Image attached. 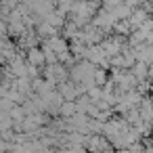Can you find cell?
<instances>
[{
    "label": "cell",
    "mask_w": 153,
    "mask_h": 153,
    "mask_svg": "<svg viewBox=\"0 0 153 153\" xmlns=\"http://www.w3.org/2000/svg\"><path fill=\"white\" fill-rule=\"evenodd\" d=\"M30 59H32L34 63H40V61H42V57H40V53H38V51H32V57H30Z\"/></svg>",
    "instance_id": "1"
}]
</instances>
